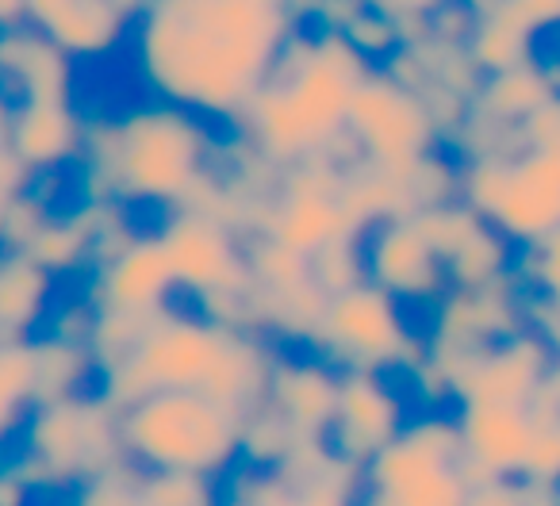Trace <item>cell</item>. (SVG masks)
<instances>
[{
	"mask_svg": "<svg viewBox=\"0 0 560 506\" xmlns=\"http://www.w3.org/2000/svg\"><path fill=\"white\" fill-rule=\"evenodd\" d=\"M399 368H342L338 373V399L327 426V445L338 457L365 464L373 452H381L407 422L415 419V407H407L411 373L396 384Z\"/></svg>",
	"mask_w": 560,
	"mask_h": 506,
	"instance_id": "cell-6",
	"label": "cell"
},
{
	"mask_svg": "<svg viewBox=\"0 0 560 506\" xmlns=\"http://www.w3.org/2000/svg\"><path fill=\"white\" fill-rule=\"evenodd\" d=\"M58 307V276L27 249L0 246V338L35 342Z\"/></svg>",
	"mask_w": 560,
	"mask_h": 506,
	"instance_id": "cell-11",
	"label": "cell"
},
{
	"mask_svg": "<svg viewBox=\"0 0 560 506\" xmlns=\"http://www.w3.org/2000/svg\"><path fill=\"white\" fill-rule=\"evenodd\" d=\"M165 258H170L177 299H192L196 307L223 292H238L249 284L246 249H238L231 226L200 208L170 211L158 226Z\"/></svg>",
	"mask_w": 560,
	"mask_h": 506,
	"instance_id": "cell-7",
	"label": "cell"
},
{
	"mask_svg": "<svg viewBox=\"0 0 560 506\" xmlns=\"http://www.w3.org/2000/svg\"><path fill=\"white\" fill-rule=\"evenodd\" d=\"M246 414L208 391L165 388L119 403V449L139 472L226 475L242 460Z\"/></svg>",
	"mask_w": 560,
	"mask_h": 506,
	"instance_id": "cell-2",
	"label": "cell"
},
{
	"mask_svg": "<svg viewBox=\"0 0 560 506\" xmlns=\"http://www.w3.org/2000/svg\"><path fill=\"white\" fill-rule=\"evenodd\" d=\"M0 342H4V338H0Z\"/></svg>",
	"mask_w": 560,
	"mask_h": 506,
	"instance_id": "cell-15",
	"label": "cell"
},
{
	"mask_svg": "<svg viewBox=\"0 0 560 506\" xmlns=\"http://www.w3.org/2000/svg\"><path fill=\"white\" fill-rule=\"evenodd\" d=\"M307 350L335 368H415L427 357V338L388 292L361 281L327 296Z\"/></svg>",
	"mask_w": 560,
	"mask_h": 506,
	"instance_id": "cell-5",
	"label": "cell"
},
{
	"mask_svg": "<svg viewBox=\"0 0 560 506\" xmlns=\"http://www.w3.org/2000/svg\"><path fill=\"white\" fill-rule=\"evenodd\" d=\"M384 9H404V12H427L438 9V0H381Z\"/></svg>",
	"mask_w": 560,
	"mask_h": 506,
	"instance_id": "cell-13",
	"label": "cell"
},
{
	"mask_svg": "<svg viewBox=\"0 0 560 506\" xmlns=\"http://www.w3.org/2000/svg\"><path fill=\"white\" fill-rule=\"evenodd\" d=\"M457 426L472 483L522 480L541 419L518 403H457Z\"/></svg>",
	"mask_w": 560,
	"mask_h": 506,
	"instance_id": "cell-9",
	"label": "cell"
},
{
	"mask_svg": "<svg viewBox=\"0 0 560 506\" xmlns=\"http://www.w3.org/2000/svg\"><path fill=\"white\" fill-rule=\"evenodd\" d=\"M89 299L96 311H162L177 304V281H173L170 258L154 231L135 234L112 258L93 269V292Z\"/></svg>",
	"mask_w": 560,
	"mask_h": 506,
	"instance_id": "cell-10",
	"label": "cell"
},
{
	"mask_svg": "<svg viewBox=\"0 0 560 506\" xmlns=\"http://www.w3.org/2000/svg\"><path fill=\"white\" fill-rule=\"evenodd\" d=\"M284 50V0H154L142 70L177 108H249Z\"/></svg>",
	"mask_w": 560,
	"mask_h": 506,
	"instance_id": "cell-1",
	"label": "cell"
},
{
	"mask_svg": "<svg viewBox=\"0 0 560 506\" xmlns=\"http://www.w3.org/2000/svg\"><path fill=\"white\" fill-rule=\"evenodd\" d=\"M346 131L353 134L365 157L384 169H407L427 157L434 119L427 116L422 101L396 81H353Z\"/></svg>",
	"mask_w": 560,
	"mask_h": 506,
	"instance_id": "cell-8",
	"label": "cell"
},
{
	"mask_svg": "<svg viewBox=\"0 0 560 506\" xmlns=\"http://www.w3.org/2000/svg\"><path fill=\"white\" fill-rule=\"evenodd\" d=\"M4 142L16 150V157L32 173L58 169L81 157L85 146V127L70 111L66 101H32L20 104L4 127Z\"/></svg>",
	"mask_w": 560,
	"mask_h": 506,
	"instance_id": "cell-12",
	"label": "cell"
},
{
	"mask_svg": "<svg viewBox=\"0 0 560 506\" xmlns=\"http://www.w3.org/2000/svg\"><path fill=\"white\" fill-rule=\"evenodd\" d=\"M472 487L457 407L419 411L361 464L353 506H468Z\"/></svg>",
	"mask_w": 560,
	"mask_h": 506,
	"instance_id": "cell-4",
	"label": "cell"
},
{
	"mask_svg": "<svg viewBox=\"0 0 560 506\" xmlns=\"http://www.w3.org/2000/svg\"><path fill=\"white\" fill-rule=\"evenodd\" d=\"M116 4H124V9H135V0H116Z\"/></svg>",
	"mask_w": 560,
	"mask_h": 506,
	"instance_id": "cell-14",
	"label": "cell"
},
{
	"mask_svg": "<svg viewBox=\"0 0 560 506\" xmlns=\"http://www.w3.org/2000/svg\"><path fill=\"white\" fill-rule=\"evenodd\" d=\"M203 173V134L188 108H139L96 146V177L116 203L188 208Z\"/></svg>",
	"mask_w": 560,
	"mask_h": 506,
	"instance_id": "cell-3",
	"label": "cell"
}]
</instances>
